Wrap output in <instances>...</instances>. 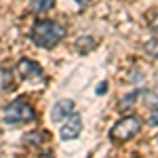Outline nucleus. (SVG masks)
<instances>
[{
  "label": "nucleus",
  "mask_w": 158,
  "mask_h": 158,
  "mask_svg": "<svg viewBox=\"0 0 158 158\" xmlns=\"http://www.w3.org/2000/svg\"><path fill=\"white\" fill-rule=\"evenodd\" d=\"M13 86V72L9 68L2 70V89H11Z\"/></svg>",
  "instance_id": "obj_11"
},
{
  "label": "nucleus",
  "mask_w": 158,
  "mask_h": 158,
  "mask_svg": "<svg viewBox=\"0 0 158 158\" xmlns=\"http://www.w3.org/2000/svg\"><path fill=\"white\" fill-rule=\"evenodd\" d=\"M36 112L34 108L25 101V99H15L9 106L2 108V120L6 124H21V122H30L34 120Z\"/></svg>",
  "instance_id": "obj_2"
},
{
  "label": "nucleus",
  "mask_w": 158,
  "mask_h": 158,
  "mask_svg": "<svg viewBox=\"0 0 158 158\" xmlns=\"http://www.w3.org/2000/svg\"><path fill=\"white\" fill-rule=\"evenodd\" d=\"M44 137H47V131H34V133L27 135L23 141H25V143H40Z\"/></svg>",
  "instance_id": "obj_10"
},
{
  "label": "nucleus",
  "mask_w": 158,
  "mask_h": 158,
  "mask_svg": "<svg viewBox=\"0 0 158 158\" xmlns=\"http://www.w3.org/2000/svg\"><path fill=\"white\" fill-rule=\"evenodd\" d=\"M78 6H86V4H91V0H74Z\"/></svg>",
  "instance_id": "obj_14"
},
{
  "label": "nucleus",
  "mask_w": 158,
  "mask_h": 158,
  "mask_svg": "<svg viewBox=\"0 0 158 158\" xmlns=\"http://www.w3.org/2000/svg\"><path fill=\"white\" fill-rule=\"evenodd\" d=\"M17 72H19L21 78L32 80V78H40V76H42V68L32 59H21L19 63H17Z\"/></svg>",
  "instance_id": "obj_6"
},
{
  "label": "nucleus",
  "mask_w": 158,
  "mask_h": 158,
  "mask_svg": "<svg viewBox=\"0 0 158 158\" xmlns=\"http://www.w3.org/2000/svg\"><path fill=\"white\" fill-rule=\"evenodd\" d=\"M143 51H146V55L158 59V38H150L146 44H143Z\"/></svg>",
  "instance_id": "obj_9"
},
{
  "label": "nucleus",
  "mask_w": 158,
  "mask_h": 158,
  "mask_svg": "<svg viewBox=\"0 0 158 158\" xmlns=\"http://www.w3.org/2000/svg\"><path fill=\"white\" fill-rule=\"evenodd\" d=\"M139 129H141V120L137 116H124L112 127L110 137L116 139V141H127V139H131L139 133Z\"/></svg>",
  "instance_id": "obj_3"
},
{
  "label": "nucleus",
  "mask_w": 158,
  "mask_h": 158,
  "mask_svg": "<svg viewBox=\"0 0 158 158\" xmlns=\"http://www.w3.org/2000/svg\"><path fill=\"white\" fill-rule=\"evenodd\" d=\"M156 143H158V135H156Z\"/></svg>",
  "instance_id": "obj_15"
},
{
  "label": "nucleus",
  "mask_w": 158,
  "mask_h": 158,
  "mask_svg": "<svg viewBox=\"0 0 158 158\" xmlns=\"http://www.w3.org/2000/svg\"><path fill=\"white\" fill-rule=\"evenodd\" d=\"M93 47H95V40L91 36H82L80 40H76V49L80 53H89V51H93Z\"/></svg>",
  "instance_id": "obj_8"
},
{
  "label": "nucleus",
  "mask_w": 158,
  "mask_h": 158,
  "mask_svg": "<svg viewBox=\"0 0 158 158\" xmlns=\"http://www.w3.org/2000/svg\"><path fill=\"white\" fill-rule=\"evenodd\" d=\"M150 27H152V30H156V32H158V13L154 15V17H152V19H150Z\"/></svg>",
  "instance_id": "obj_13"
},
{
  "label": "nucleus",
  "mask_w": 158,
  "mask_h": 158,
  "mask_svg": "<svg viewBox=\"0 0 158 158\" xmlns=\"http://www.w3.org/2000/svg\"><path fill=\"white\" fill-rule=\"evenodd\" d=\"M80 131H82V120H80L78 114H72L63 120V124L59 129V137L63 141H70V139H76L80 135Z\"/></svg>",
  "instance_id": "obj_4"
},
{
  "label": "nucleus",
  "mask_w": 158,
  "mask_h": 158,
  "mask_svg": "<svg viewBox=\"0 0 158 158\" xmlns=\"http://www.w3.org/2000/svg\"><path fill=\"white\" fill-rule=\"evenodd\" d=\"M30 36L40 49H53V47H57V42L63 40L65 27L57 21H51V19H38L32 27Z\"/></svg>",
  "instance_id": "obj_1"
},
{
  "label": "nucleus",
  "mask_w": 158,
  "mask_h": 158,
  "mask_svg": "<svg viewBox=\"0 0 158 158\" xmlns=\"http://www.w3.org/2000/svg\"><path fill=\"white\" fill-rule=\"evenodd\" d=\"M53 4H55V0H30V6L34 13H47L53 9Z\"/></svg>",
  "instance_id": "obj_7"
},
{
  "label": "nucleus",
  "mask_w": 158,
  "mask_h": 158,
  "mask_svg": "<svg viewBox=\"0 0 158 158\" xmlns=\"http://www.w3.org/2000/svg\"><path fill=\"white\" fill-rule=\"evenodd\" d=\"M150 124H158V108L152 110V114H150Z\"/></svg>",
  "instance_id": "obj_12"
},
{
  "label": "nucleus",
  "mask_w": 158,
  "mask_h": 158,
  "mask_svg": "<svg viewBox=\"0 0 158 158\" xmlns=\"http://www.w3.org/2000/svg\"><path fill=\"white\" fill-rule=\"evenodd\" d=\"M72 114H74V101L72 99H61L51 110V120L61 122V120H65L68 116H72Z\"/></svg>",
  "instance_id": "obj_5"
}]
</instances>
